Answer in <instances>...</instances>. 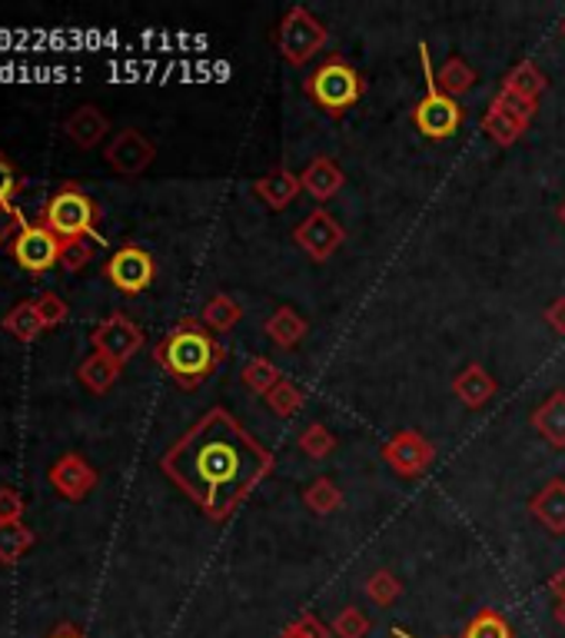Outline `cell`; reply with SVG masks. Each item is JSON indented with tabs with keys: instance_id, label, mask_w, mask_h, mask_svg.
Returning a JSON list of instances; mask_svg holds the SVG:
<instances>
[{
	"instance_id": "1",
	"label": "cell",
	"mask_w": 565,
	"mask_h": 638,
	"mask_svg": "<svg viewBox=\"0 0 565 638\" xmlns=\"http://www.w3.org/2000/svg\"><path fill=\"white\" fill-rule=\"evenodd\" d=\"M274 469L277 455L227 406L207 410L160 455V472L210 522H230Z\"/></svg>"
},
{
	"instance_id": "2",
	"label": "cell",
	"mask_w": 565,
	"mask_h": 638,
	"mask_svg": "<svg viewBox=\"0 0 565 638\" xmlns=\"http://www.w3.org/2000/svg\"><path fill=\"white\" fill-rule=\"evenodd\" d=\"M224 360H227V346L200 323V316L180 320L153 346V363L187 393L200 390Z\"/></svg>"
},
{
	"instance_id": "3",
	"label": "cell",
	"mask_w": 565,
	"mask_h": 638,
	"mask_svg": "<svg viewBox=\"0 0 565 638\" xmlns=\"http://www.w3.org/2000/svg\"><path fill=\"white\" fill-rule=\"evenodd\" d=\"M303 94L333 120L346 117L366 94V77L343 57V53H329L323 57V63L303 80Z\"/></svg>"
},
{
	"instance_id": "4",
	"label": "cell",
	"mask_w": 565,
	"mask_h": 638,
	"mask_svg": "<svg viewBox=\"0 0 565 638\" xmlns=\"http://www.w3.org/2000/svg\"><path fill=\"white\" fill-rule=\"evenodd\" d=\"M40 223L47 229H53L60 239H90V236H97L100 207H97V200L77 180H63L47 197L43 213H40Z\"/></svg>"
},
{
	"instance_id": "5",
	"label": "cell",
	"mask_w": 565,
	"mask_h": 638,
	"mask_svg": "<svg viewBox=\"0 0 565 638\" xmlns=\"http://www.w3.org/2000/svg\"><path fill=\"white\" fill-rule=\"evenodd\" d=\"M419 60H423V77H426V97L413 107V124L426 140H449L466 124V107L456 97L439 90L426 43H419Z\"/></svg>"
},
{
	"instance_id": "6",
	"label": "cell",
	"mask_w": 565,
	"mask_h": 638,
	"mask_svg": "<svg viewBox=\"0 0 565 638\" xmlns=\"http://www.w3.org/2000/svg\"><path fill=\"white\" fill-rule=\"evenodd\" d=\"M329 43V30L326 23L303 3L289 7L277 23V50L289 67H303L309 63L316 53H323V47Z\"/></svg>"
},
{
	"instance_id": "7",
	"label": "cell",
	"mask_w": 565,
	"mask_h": 638,
	"mask_svg": "<svg viewBox=\"0 0 565 638\" xmlns=\"http://www.w3.org/2000/svg\"><path fill=\"white\" fill-rule=\"evenodd\" d=\"M103 276L113 289H120L123 296H140L143 289H150V283L157 279V259L137 246V243H123L110 253V259L103 263Z\"/></svg>"
},
{
	"instance_id": "8",
	"label": "cell",
	"mask_w": 565,
	"mask_h": 638,
	"mask_svg": "<svg viewBox=\"0 0 565 638\" xmlns=\"http://www.w3.org/2000/svg\"><path fill=\"white\" fill-rule=\"evenodd\" d=\"M379 455L399 479H423L436 462V445L419 429H399L383 442Z\"/></svg>"
},
{
	"instance_id": "9",
	"label": "cell",
	"mask_w": 565,
	"mask_h": 638,
	"mask_svg": "<svg viewBox=\"0 0 565 638\" xmlns=\"http://www.w3.org/2000/svg\"><path fill=\"white\" fill-rule=\"evenodd\" d=\"M293 243L313 259V263H326L339 253V246L346 243V229L343 223L329 210L306 213L296 226H293Z\"/></svg>"
},
{
	"instance_id": "10",
	"label": "cell",
	"mask_w": 565,
	"mask_h": 638,
	"mask_svg": "<svg viewBox=\"0 0 565 638\" xmlns=\"http://www.w3.org/2000/svg\"><path fill=\"white\" fill-rule=\"evenodd\" d=\"M60 249H63V239L37 219V223H27V226L17 233V239L10 243L7 253L13 256V263H17L20 269L40 276V273H47L50 266H60Z\"/></svg>"
},
{
	"instance_id": "11",
	"label": "cell",
	"mask_w": 565,
	"mask_h": 638,
	"mask_svg": "<svg viewBox=\"0 0 565 638\" xmlns=\"http://www.w3.org/2000/svg\"><path fill=\"white\" fill-rule=\"evenodd\" d=\"M93 353L113 360L117 366H127L147 343L143 330L127 316V313H110L107 320H100L90 333Z\"/></svg>"
},
{
	"instance_id": "12",
	"label": "cell",
	"mask_w": 565,
	"mask_h": 638,
	"mask_svg": "<svg viewBox=\"0 0 565 638\" xmlns=\"http://www.w3.org/2000/svg\"><path fill=\"white\" fill-rule=\"evenodd\" d=\"M103 160L117 177H140L150 170V164L157 160V147L153 140L137 130V127H123L120 134H113L103 147Z\"/></svg>"
},
{
	"instance_id": "13",
	"label": "cell",
	"mask_w": 565,
	"mask_h": 638,
	"mask_svg": "<svg viewBox=\"0 0 565 638\" xmlns=\"http://www.w3.org/2000/svg\"><path fill=\"white\" fill-rule=\"evenodd\" d=\"M47 479H50V485H53V492H57L60 499L80 502V499L90 495V489L97 485L100 475H97V469H93L80 452H63V455L50 465Z\"/></svg>"
},
{
	"instance_id": "14",
	"label": "cell",
	"mask_w": 565,
	"mask_h": 638,
	"mask_svg": "<svg viewBox=\"0 0 565 638\" xmlns=\"http://www.w3.org/2000/svg\"><path fill=\"white\" fill-rule=\"evenodd\" d=\"M453 396L466 406V410H483L496 400L499 393V380L483 366V363H466L456 376H453Z\"/></svg>"
},
{
	"instance_id": "15",
	"label": "cell",
	"mask_w": 565,
	"mask_h": 638,
	"mask_svg": "<svg viewBox=\"0 0 565 638\" xmlns=\"http://www.w3.org/2000/svg\"><path fill=\"white\" fill-rule=\"evenodd\" d=\"M63 134L73 147L80 150H93L107 140L110 134V117L97 107V104H80L67 120H63Z\"/></svg>"
},
{
	"instance_id": "16",
	"label": "cell",
	"mask_w": 565,
	"mask_h": 638,
	"mask_svg": "<svg viewBox=\"0 0 565 638\" xmlns=\"http://www.w3.org/2000/svg\"><path fill=\"white\" fill-rule=\"evenodd\" d=\"M299 184H303V194H309L316 204H329L343 190L346 177H343V170H339V164L333 157H313L303 167Z\"/></svg>"
},
{
	"instance_id": "17",
	"label": "cell",
	"mask_w": 565,
	"mask_h": 638,
	"mask_svg": "<svg viewBox=\"0 0 565 638\" xmlns=\"http://www.w3.org/2000/svg\"><path fill=\"white\" fill-rule=\"evenodd\" d=\"M529 516L549 532L565 536V479H549L533 499H529Z\"/></svg>"
},
{
	"instance_id": "18",
	"label": "cell",
	"mask_w": 565,
	"mask_h": 638,
	"mask_svg": "<svg viewBox=\"0 0 565 638\" xmlns=\"http://www.w3.org/2000/svg\"><path fill=\"white\" fill-rule=\"evenodd\" d=\"M254 197L260 200V204H267L274 213L286 210L299 194H303V184H299V177L293 174V170H286V167H274L270 174H264V177H257L254 180Z\"/></svg>"
},
{
	"instance_id": "19",
	"label": "cell",
	"mask_w": 565,
	"mask_h": 638,
	"mask_svg": "<svg viewBox=\"0 0 565 638\" xmlns=\"http://www.w3.org/2000/svg\"><path fill=\"white\" fill-rule=\"evenodd\" d=\"M533 429L553 445V449H565V390L549 393L529 416Z\"/></svg>"
},
{
	"instance_id": "20",
	"label": "cell",
	"mask_w": 565,
	"mask_h": 638,
	"mask_svg": "<svg viewBox=\"0 0 565 638\" xmlns=\"http://www.w3.org/2000/svg\"><path fill=\"white\" fill-rule=\"evenodd\" d=\"M264 333L270 336L274 346L293 350V346H299V343L306 340V333H309V320H306L303 313H296L293 306H277V310L270 313V320L264 323Z\"/></svg>"
},
{
	"instance_id": "21",
	"label": "cell",
	"mask_w": 565,
	"mask_h": 638,
	"mask_svg": "<svg viewBox=\"0 0 565 638\" xmlns=\"http://www.w3.org/2000/svg\"><path fill=\"white\" fill-rule=\"evenodd\" d=\"M483 130L489 134V140H493L496 147L509 150V147H516V144L526 137L529 124H523V120L513 117L506 107H499L496 100H489V107H486V114H483Z\"/></svg>"
},
{
	"instance_id": "22",
	"label": "cell",
	"mask_w": 565,
	"mask_h": 638,
	"mask_svg": "<svg viewBox=\"0 0 565 638\" xmlns=\"http://www.w3.org/2000/svg\"><path fill=\"white\" fill-rule=\"evenodd\" d=\"M499 90H509V94H516V97H526V100H536V104H539V97L549 90V77H546V70H543L536 60H519V63L503 77Z\"/></svg>"
},
{
	"instance_id": "23",
	"label": "cell",
	"mask_w": 565,
	"mask_h": 638,
	"mask_svg": "<svg viewBox=\"0 0 565 638\" xmlns=\"http://www.w3.org/2000/svg\"><path fill=\"white\" fill-rule=\"evenodd\" d=\"M244 320V303L230 293H217L204 303L200 323L214 333V336H227L237 330V323Z\"/></svg>"
},
{
	"instance_id": "24",
	"label": "cell",
	"mask_w": 565,
	"mask_h": 638,
	"mask_svg": "<svg viewBox=\"0 0 565 638\" xmlns=\"http://www.w3.org/2000/svg\"><path fill=\"white\" fill-rule=\"evenodd\" d=\"M120 370H123V366H117L113 360H107V356H100V353H90V356L77 366V380H80V386H83L87 393L103 396V393H110L113 383L120 380Z\"/></svg>"
},
{
	"instance_id": "25",
	"label": "cell",
	"mask_w": 565,
	"mask_h": 638,
	"mask_svg": "<svg viewBox=\"0 0 565 638\" xmlns=\"http://www.w3.org/2000/svg\"><path fill=\"white\" fill-rule=\"evenodd\" d=\"M476 80H479V73H476V67L463 57V53H453L439 70H436V84H439V90L443 94H449V97H463V94H469L473 87H476Z\"/></svg>"
},
{
	"instance_id": "26",
	"label": "cell",
	"mask_w": 565,
	"mask_h": 638,
	"mask_svg": "<svg viewBox=\"0 0 565 638\" xmlns=\"http://www.w3.org/2000/svg\"><path fill=\"white\" fill-rule=\"evenodd\" d=\"M303 506L313 516H333L343 509V489L329 479V475H316L306 489H303Z\"/></svg>"
},
{
	"instance_id": "27",
	"label": "cell",
	"mask_w": 565,
	"mask_h": 638,
	"mask_svg": "<svg viewBox=\"0 0 565 638\" xmlns=\"http://www.w3.org/2000/svg\"><path fill=\"white\" fill-rule=\"evenodd\" d=\"M0 326H3L13 340H20V343H33V340L43 333V323H40V313H37V303H33V300L17 303V306L0 320Z\"/></svg>"
},
{
	"instance_id": "28",
	"label": "cell",
	"mask_w": 565,
	"mask_h": 638,
	"mask_svg": "<svg viewBox=\"0 0 565 638\" xmlns=\"http://www.w3.org/2000/svg\"><path fill=\"white\" fill-rule=\"evenodd\" d=\"M296 445H299V452H303L306 459L319 462V459H329V455L336 452L339 439L329 432V425L309 423V425H303V432L296 435Z\"/></svg>"
},
{
	"instance_id": "29",
	"label": "cell",
	"mask_w": 565,
	"mask_h": 638,
	"mask_svg": "<svg viewBox=\"0 0 565 638\" xmlns=\"http://www.w3.org/2000/svg\"><path fill=\"white\" fill-rule=\"evenodd\" d=\"M240 380H244V386L250 390V393H257V396H267L277 383L282 380L280 366L270 360V356H254L247 366H244V373H240Z\"/></svg>"
},
{
	"instance_id": "30",
	"label": "cell",
	"mask_w": 565,
	"mask_h": 638,
	"mask_svg": "<svg viewBox=\"0 0 565 638\" xmlns=\"http://www.w3.org/2000/svg\"><path fill=\"white\" fill-rule=\"evenodd\" d=\"M363 592H366V599H369L373 606L389 609V606L399 602V596H403V582H399V576H396L393 569H376V572L366 579Z\"/></svg>"
},
{
	"instance_id": "31",
	"label": "cell",
	"mask_w": 565,
	"mask_h": 638,
	"mask_svg": "<svg viewBox=\"0 0 565 638\" xmlns=\"http://www.w3.org/2000/svg\"><path fill=\"white\" fill-rule=\"evenodd\" d=\"M303 400H306L303 386H296V383H293V380H286V376H282L280 383H277L267 396H264L267 410H270L274 416H280V420L296 416V413L303 410Z\"/></svg>"
},
{
	"instance_id": "32",
	"label": "cell",
	"mask_w": 565,
	"mask_h": 638,
	"mask_svg": "<svg viewBox=\"0 0 565 638\" xmlns=\"http://www.w3.org/2000/svg\"><path fill=\"white\" fill-rule=\"evenodd\" d=\"M463 638H516V629L509 626V619L496 609H483L476 612L466 629H463Z\"/></svg>"
},
{
	"instance_id": "33",
	"label": "cell",
	"mask_w": 565,
	"mask_h": 638,
	"mask_svg": "<svg viewBox=\"0 0 565 638\" xmlns=\"http://www.w3.org/2000/svg\"><path fill=\"white\" fill-rule=\"evenodd\" d=\"M33 546V532L23 522H0V566H13Z\"/></svg>"
},
{
	"instance_id": "34",
	"label": "cell",
	"mask_w": 565,
	"mask_h": 638,
	"mask_svg": "<svg viewBox=\"0 0 565 638\" xmlns=\"http://www.w3.org/2000/svg\"><path fill=\"white\" fill-rule=\"evenodd\" d=\"M369 629H373V622H369V619H366V612H363V609H356V606L339 609V612H336V619L329 622V632H333V638H366L369 636Z\"/></svg>"
},
{
	"instance_id": "35",
	"label": "cell",
	"mask_w": 565,
	"mask_h": 638,
	"mask_svg": "<svg viewBox=\"0 0 565 638\" xmlns=\"http://www.w3.org/2000/svg\"><path fill=\"white\" fill-rule=\"evenodd\" d=\"M277 638H333V632H329V626L323 619H316L313 612H303Z\"/></svg>"
},
{
	"instance_id": "36",
	"label": "cell",
	"mask_w": 565,
	"mask_h": 638,
	"mask_svg": "<svg viewBox=\"0 0 565 638\" xmlns=\"http://www.w3.org/2000/svg\"><path fill=\"white\" fill-rule=\"evenodd\" d=\"M27 213L17 204H0V249H10V243L17 239V233L27 226Z\"/></svg>"
},
{
	"instance_id": "37",
	"label": "cell",
	"mask_w": 565,
	"mask_h": 638,
	"mask_svg": "<svg viewBox=\"0 0 565 638\" xmlns=\"http://www.w3.org/2000/svg\"><path fill=\"white\" fill-rule=\"evenodd\" d=\"M90 259H93V246H90L87 239H63L60 266H63L67 273H80Z\"/></svg>"
},
{
	"instance_id": "38",
	"label": "cell",
	"mask_w": 565,
	"mask_h": 638,
	"mask_svg": "<svg viewBox=\"0 0 565 638\" xmlns=\"http://www.w3.org/2000/svg\"><path fill=\"white\" fill-rule=\"evenodd\" d=\"M33 303H37V313H40L43 330H57V326L70 316V306H67L57 293H43V296L33 300Z\"/></svg>"
},
{
	"instance_id": "39",
	"label": "cell",
	"mask_w": 565,
	"mask_h": 638,
	"mask_svg": "<svg viewBox=\"0 0 565 638\" xmlns=\"http://www.w3.org/2000/svg\"><path fill=\"white\" fill-rule=\"evenodd\" d=\"M27 187L23 174L10 164L7 154H0V204H13V197Z\"/></svg>"
},
{
	"instance_id": "40",
	"label": "cell",
	"mask_w": 565,
	"mask_h": 638,
	"mask_svg": "<svg viewBox=\"0 0 565 638\" xmlns=\"http://www.w3.org/2000/svg\"><path fill=\"white\" fill-rule=\"evenodd\" d=\"M499 107H506L513 117H519L523 124H533L536 120V114H539V104L536 100H526V97H516V94H509V90H499L496 97H493Z\"/></svg>"
},
{
	"instance_id": "41",
	"label": "cell",
	"mask_w": 565,
	"mask_h": 638,
	"mask_svg": "<svg viewBox=\"0 0 565 638\" xmlns=\"http://www.w3.org/2000/svg\"><path fill=\"white\" fill-rule=\"evenodd\" d=\"M23 516V495L10 485H0V522H20Z\"/></svg>"
},
{
	"instance_id": "42",
	"label": "cell",
	"mask_w": 565,
	"mask_h": 638,
	"mask_svg": "<svg viewBox=\"0 0 565 638\" xmlns=\"http://www.w3.org/2000/svg\"><path fill=\"white\" fill-rule=\"evenodd\" d=\"M543 320H546V326H549L556 336H563L565 340V296H556V300L543 310Z\"/></svg>"
},
{
	"instance_id": "43",
	"label": "cell",
	"mask_w": 565,
	"mask_h": 638,
	"mask_svg": "<svg viewBox=\"0 0 565 638\" xmlns=\"http://www.w3.org/2000/svg\"><path fill=\"white\" fill-rule=\"evenodd\" d=\"M549 592H553L556 602H565V569H559V572L549 576Z\"/></svg>"
},
{
	"instance_id": "44",
	"label": "cell",
	"mask_w": 565,
	"mask_h": 638,
	"mask_svg": "<svg viewBox=\"0 0 565 638\" xmlns=\"http://www.w3.org/2000/svg\"><path fill=\"white\" fill-rule=\"evenodd\" d=\"M43 638H87V636H83L73 622H60L57 629H50Z\"/></svg>"
},
{
	"instance_id": "45",
	"label": "cell",
	"mask_w": 565,
	"mask_h": 638,
	"mask_svg": "<svg viewBox=\"0 0 565 638\" xmlns=\"http://www.w3.org/2000/svg\"><path fill=\"white\" fill-rule=\"evenodd\" d=\"M553 619H556V626L565 629V602H556V612H553Z\"/></svg>"
},
{
	"instance_id": "46",
	"label": "cell",
	"mask_w": 565,
	"mask_h": 638,
	"mask_svg": "<svg viewBox=\"0 0 565 638\" xmlns=\"http://www.w3.org/2000/svg\"><path fill=\"white\" fill-rule=\"evenodd\" d=\"M393 638H416V636H409L406 629H399V626H396V629H393Z\"/></svg>"
},
{
	"instance_id": "47",
	"label": "cell",
	"mask_w": 565,
	"mask_h": 638,
	"mask_svg": "<svg viewBox=\"0 0 565 638\" xmlns=\"http://www.w3.org/2000/svg\"><path fill=\"white\" fill-rule=\"evenodd\" d=\"M556 216H559V223H563V226H565V200H563V204H559V210H556Z\"/></svg>"
},
{
	"instance_id": "48",
	"label": "cell",
	"mask_w": 565,
	"mask_h": 638,
	"mask_svg": "<svg viewBox=\"0 0 565 638\" xmlns=\"http://www.w3.org/2000/svg\"><path fill=\"white\" fill-rule=\"evenodd\" d=\"M559 30H563V37H565V20H563V27H559Z\"/></svg>"
}]
</instances>
